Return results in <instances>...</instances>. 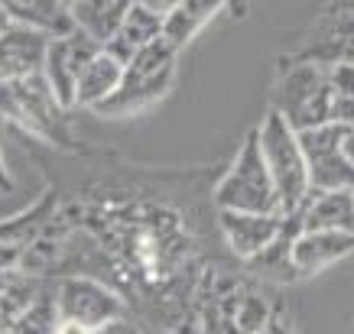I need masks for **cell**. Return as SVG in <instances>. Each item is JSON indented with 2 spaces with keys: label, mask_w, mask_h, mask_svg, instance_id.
I'll list each match as a JSON object with an SVG mask.
<instances>
[{
  "label": "cell",
  "mask_w": 354,
  "mask_h": 334,
  "mask_svg": "<svg viewBox=\"0 0 354 334\" xmlns=\"http://www.w3.org/2000/svg\"><path fill=\"white\" fill-rule=\"evenodd\" d=\"M176 59H179V49L166 39H153L143 49L127 59L124 65V78H120L118 91L101 101L95 108V114L101 117H130V114H140L143 108H150L156 101L169 95L172 81H176Z\"/></svg>",
  "instance_id": "1"
},
{
  "label": "cell",
  "mask_w": 354,
  "mask_h": 334,
  "mask_svg": "<svg viewBox=\"0 0 354 334\" xmlns=\"http://www.w3.org/2000/svg\"><path fill=\"white\" fill-rule=\"evenodd\" d=\"M65 114L68 110L53 97L39 72L17 78V81H0V117L32 137H39L55 150H75V137L68 130Z\"/></svg>",
  "instance_id": "2"
},
{
  "label": "cell",
  "mask_w": 354,
  "mask_h": 334,
  "mask_svg": "<svg viewBox=\"0 0 354 334\" xmlns=\"http://www.w3.org/2000/svg\"><path fill=\"white\" fill-rule=\"evenodd\" d=\"M257 143L270 169V179H273V188H277L279 215H299L309 198V169H306V156H302L296 130L270 108V114L257 127Z\"/></svg>",
  "instance_id": "3"
},
{
  "label": "cell",
  "mask_w": 354,
  "mask_h": 334,
  "mask_svg": "<svg viewBox=\"0 0 354 334\" xmlns=\"http://www.w3.org/2000/svg\"><path fill=\"white\" fill-rule=\"evenodd\" d=\"M215 208L218 211H250V215H279V198L270 179L257 143V130L241 143L234 162L227 166L221 182L215 185Z\"/></svg>",
  "instance_id": "4"
},
{
  "label": "cell",
  "mask_w": 354,
  "mask_h": 334,
  "mask_svg": "<svg viewBox=\"0 0 354 334\" xmlns=\"http://www.w3.org/2000/svg\"><path fill=\"white\" fill-rule=\"evenodd\" d=\"M332 108H335V91L328 85L325 65L315 62L286 65V72L279 78L277 91H273V110L296 133L332 124Z\"/></svg>",
  "instance_id": "5"
},
{
  "label": "cell",
  "mask_w": 354,
  "mask_h": 334,
  "mask_svg": "<svg viewBox=\"0 0 354 334\" xmlns=\"http://www.w3.org/2000/svg\"><path fill=\"white\" fill-rule=\"evenodd\" d=\"M53 299H55V315L59 318L85 324L91 331L114 322V318L130 315L127 299L114 286L91 279V276H59L53 282Z\"/></svg>",
  "instance_id": "6"
},
{
  "label": "cell",
  "mask_w": 354,
  "mask_h": 334,
  "mask_svg": "<svg viewBox=\"0 0 354 334\" xmlns=\"http://www.w3.org/2000/svg\"><path fill=\"white\" fill-rule=\"evenodd\" d=\"M342 124H322L296 133L309 169V195L338 192V188L354 192V166L342 153Z\"/></svg>",
  "instance_id": "7"
},
{
  "label": "cell",
  "mask_w": 354,
  "mask_h": 334,
  "mask_svg": "<svg viewBox=\"0 0 354 334\" xmlns=\"http://www.w3.org/2000/svg\"><path fill=\"white\" fill-rule=\"evenodd\" d=\"M97 52H101V43H95L82 30H72V32H65V36H53L49 39L39 75L46 78L53 97L65 110L75 108V81L82 75V68L91 62V55H97Z\"/></svg>",
  "instance_id": "8"
},
{
  "label": "cell",
  "mask_w": 354,
  "mask_h": 334,
  "mask_svg": "<svg viewBox=\"0 0 354 334\" xmlns=\"http://www.w3.org/2000/svg\"><path fill=\"white\" fill-rule=\"evenodd\" d=\"M221 237L241 259H257L277 240L283 215H250V211H218Z\"/></svg>",
  "instance_id": "9"
},
{
  "label": "cell",
  "mask_w": 354,
  "mask_h": 334,
  "mask_svg": "<svg viewBox=\"0 0 354 334\" xmlns=\"http://www.w3.org/2000/svg\"><path fill=\"white\" fill-rule=\"evenodd\" d=\"M49 39L53 36H46L43 30L10 23L0 32V81H17V78L36 75L43 68Z\"/></svg>",
  "instance_id": "10"
},
{
  "label": "cell",
  "mask_w": 354,
  "mask_h": 334,
  "mask_svg": "<svg viewBox=\"0 0 354 334\" xmlns=\"http://www.w3.org/2000/svg\"><path fill=\"white\" fill-rule=\"evenodd\" d=\"M296 62H315V65H354V13L338 10L328 13L315 30L309 32V43L296 52Z\"/></svg>",
  "instance_id": "11"
},
{
  "label": "cell",
  "mask_w": 354,
  "mask_h": 334,
  "mask_svg": "<svg viewBox=\"0 0 354 334\" xmlns=\"http://www.w3.org/2000/svg\"><path fill=\"white\" fill-rule=\"evenodd\" d=\"M348 253H354V230H302L290 247V263L312 276Z\"/></svg>",
  "instance_id": "12"
},
{
  "label": "cell",
  "mask_w": 354,
  "mask_h": 334,
  "mask_svg": "<svg viewBox=\"0 0 354 334\" xmlns=\"http://www.w3.org/2000/svg\"><path fill=\"white\" fill-rule=\"evenodd\" d=\"M225 7H234V17H241V3L237 0H183L176 10L162 17V39L172 43L176 49L189 46L198 32L215 20Z\"/></svg>",
  "instance_id": "13"
},
{
  "label": "cell",
  "mask_w": 354,
  "mask_h": 334,
  "mask_svg": "<svg viewBox=\"0 0 354 334\" xmlns=\"http://www.w3.org/2000/svg\"><path fill=\"white\" fill-rule=\"evenodd\" d=\"M120 78H124V62L101 46V52L91 55V62L82 68L75 81V108L95 110L101 101H108L118 91Z\"/></svg>",
  "instance_id": "14"
},
{
  "label": "cell",
  "mask_w": 354,
  "mask_h": 334,
  "mask_svg": "<svg viewBox=\"0 0 354 334\" xmlns=\"http://www.w3.org/2000/svg\"><path fill=\"white\" fill-rule=\"evenodd\" d=\"M302 230H354V192L338 188V192L309 195L299 211Z\"/></svg>",
  "instance_id": "15"
},
{
  "label": "cell",
  "mask_w": 354,
  "mask_h": 334,
  "mask_svg": "<svg viewBox=\"0 0 354 334\" xmlns=\"http://www.w3.org/2000/svg\"><path fill=\"white\" fill-rule=\"evenodd\" d=\"M160 36H162V17H156L153 10L140 7L137 0H133L130 10L124 13L120 26L114 30V36L104 43V49H108L111 55H118L120 62L127 65V59L137 52V49H143L147 43L160 39Z\"/></svg>",
  "instance_id": "16"
},
{
  "label": "cell",
  "mask_w": 354,
  "mask_h": 334,
  "mask_svg": "<svg viewBox=\"0 0 354 334\" xmlns=\"http://www.w3.org/2000/svg\"><path fill=\"white\" fill-rule=\"evenodd\" d=\"M0 10L10 17V23L43 30L46 36H65L75 30L72 13L59 0H0Z\"/></svg>",
  "instance_id": "17"
},
{
  "label": "cell",
  "mask_w": 354,
  "mask_h": 334,
  "mask_svg": "<svg viewBox=\"0 0 354 334\" xmlns=\"http://www.w3.org/2000/svg\"><path fill=\"white\" fill-rule=\"evenodd\" d=\"M130 3L133 0H78V3L68 7V13H72L75 30L88 32L95 43L104 46L120 26L124 13L130 10Z\"/></svg>",
  "instance_id": "18"
},
{
  "label": "cell",
  "mask_w": 354,
  "mask_h": 334,
  "mask_svg": "<svg viewBox=\"0 0 354 334\" xmlns=\"http://www.w3.org/2000/svg\"><path fill=\"white\" fill-rule=\"evenodd\" d=\"M91 334H147L143 328H140L130 315H124V318H114V322H108V324H101V328H95Z\"/></svg>",
  "instance_id": "19"
},
{
  "label": "cell",
  "mask_w": 354,
  "mask_h": 334,
  "mask_svg": "<svg viewBox=\"0 0 354 334\" xmlns=\"http://www.w3.org/2000/svg\"><path fill=\"white\" fill-rule=\"evenodd\" d=\"M137 3H140V7H147V10H153L156 17H166V13L176 10L183 0H137Z\"/></svg>",
  "instance_id": "20"
},
{
  "label": "cell",
  "mask_w": 354,
  "mask_h": 334,
  "mask_svg": "<svg viewBox=\"0 0 354 334\" xmlns=\"http://www.w3.org/2000/svg\"><path fill=\"white\" fill-rule=\"evenodd\" d=\"M53 334H91V328H85V324H78V322H68V318H59Z\"/></svg>",
  "instance_id": "21"
},
{
  "label": "cell",
  "mask_w": 354,
  "mask_h": 334,
  "mask_svg": "<svg viewBox=\"0 0 354 334\" xmlns=\"http://www.w3.org/2000/svg\"><path fill=\"white\" fill-rule=\"evenodd\" d=\"M344 127V124H342ZM342 153L348 156V162L354 166V127H344L342 130Z\"/></svg>",
  "instance_id": "22"
},
{
  "label": "cell",
  "mask_w": 354,
  "mask_h": 334,
  "mask_svg": "<svg viewBox=\"0 0 354 334\" xmlns=\"http://www.w3.org/2000/svg\"><path fill=\"white\" fill-rule=\"evenodd\" d=\"M13 192V175L7 169V159H3V153H0V195H10Z\"/></svg>",
  "instance_id": "23"
},
{
  "label": "cell",
  "mask_w": 354,
  "mask_h": 334,
  "mask_svg": "<svg viewBox=\"0 0 354 334\" xmlns=\"http://www.w3.org/2000/svg\"><path fill=\"white\" fill-rule=\"evenodd\" d=\"M257 334H292V331H290V328H286L283 322H277V318H270V322L263 324V328H260Z\"/></svg>",
  "instance_id": "24"
},
{
  "label": "cell",
  "mask_w": 354,
  "mask_h": 334,
  "mask_svg": "<svg viewBox=\"0 0 354 334\" xmlns=\"http://www.w3.org/2000/svg\"><path fill=\"white\" fill-rule=\"evenodd\" d=\"M7 26H10V17H7V13H3V10H0V32H3V30H7Z\"/></svg>",
  "instance_id": "25"
},
{
  "label": "cell",
  "mask_w": 354,
  "mask_h": 334,
  "mask_svg": "<svg viewBox=\"0 0 354 334\" xmlns=\"http://www.w3.org/2000/svg\"><path fill=\"white\" fill-rule=\"evenodd\" d=\"M342 10H348V13H354V0H342Z\"/></svg>",
  "instance_id": "26"
}]
</instances>
